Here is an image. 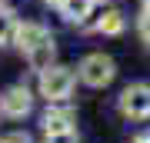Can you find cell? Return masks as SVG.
I'll use <instances>...</instances> for the list:
<instances>
[{
  "instance_id": "obj_1",
  "label": "cell",
  "mask_w": 150,
  "mask_h": 143,
  "mask_svg": "<svg viewBox=\"0 0 150 143\" xmlns=\"http://www.w3.org/2000/svg\"><path fill=\"white\" fill-rule=\"evenodd\" d=\"M74 83H77V77H74L70 67H47V70H40V93L47 97L50 103L67 100L70 90H74Z\"/></svg>"
},
{
  "instance_id": "obj_2",
  "label": "cell",
  "mask_w": 150,
  "mask_h": 143,
  "mask_svg": "<svg viewBox=\"0 0 150 143\" xmlns=\"http://www.w3.org/2000/svg\"><path fill=\"white\" fill-rule=\"evenodd\" d=\"M113 60L107 57V53H90V57H83L80 63V80L87 87H107L113 80Z\"/></svg>"
},
{
  "instance_id": "obj_3",
  "label": "cell",
  "mask_w": 150,
  "mask_h": 143,
  "mask_svg": "<svg viewBox=\"0 0 150 143\" xmlns=\"http://www.w3.org/2000/svg\"><path fill=\"white\" fill-rule=\"evenodd\" d=\"M120 110L134 120H144L150 117V87L147 83H134L120 93Z\"/></svg>"
},
{
  "instance_id": "obj_4",
  "label": "cell",
  "mask_w": 150,
  "mask_h": 143,
  "mask_svg": "<svg viewBox=\"0 0 150 143\" xmlns=\"http://www.w3.org/2000/svg\"><path fill=\"white\" fill-rule=\"evenodd\" d=\"M30 106H33V97H30V90H27L23 83L7 87L4 97H0V110H4L7 117H13V120L27 117V113H30Z\"/></svg>"
},
{
  "instance_id": "obj_5",
  "label": "cell",
  "mask_w": 150,
  "mask_h": 143,
  "mask_svg": "<svg viewBox=\"0 0 150 143\" xmlns=\"http://www.w3.org/2000/svg\"><path fill=\"white\" fill-rule=\"evenodd\" d=\"M47 37H50V30H47V27H40V23H23V27H17V30H13V40H17V47H20V50L37 47V43H43Z\"/></svg>"
},
{
  "instance_id": "obj_6",
  "label": "cell",
  "mask_w": 150,
  "mask_h": 143,
  "mask_svg": "<svg viewBox=\"0 0 150 143\" xmlns=\"http://www.w3.org/2000/svg\"><path fill=\"white\" fill-rule=\"evenodd\" d=\"M54 53H57L54 37H47L43 43H37V47H30V50H27V60H30V67H33V70H47L50 63H54Z\"/></svg>"
},
{
  "instance_id": "obj_7",
  "label": "cell",
  "mask_w": 150,
  "mask_h": 143,
  "mask_svg": "<svg viewBox=\"0 0 150 143\" xmlns=\"http://www.w3.org/2000/svg\"><path fill=\"white\" fill-rule=\"evenodd\" d=\"M67 130H74V113L70 110H47L43 133H67Z\"/></svg>"
},
{
  "instance_id": "obj_8",
  "label": "cell",
  "mask_w": 150,
  "mask_h": 143,
  "mask_svg": "<svg viewBox=\"0 0 150 143\" xmlns=\"http://www.w3.org/2000/svg\"><path fill=\"white\" fill-rule=\"evenodd\" d=\"M93 10V0H60V13L67 17L70 23H83Z\"/></svg>"
},
{
  "instance_id": "obj_9",
  "label": "cell",
  "mask_w": 150,
  "mask_h": 143,
  "mask_svg": "<svg viewBox=\"0 0 150 143\" xmlns=\"http://www.w3.org/2000/svg\"><path fill=\"white\" fill-rule=\"evenodd\" d=\"M97 30H100V33H110V37L123 33V13L120 10H107V13L100 17V23H97Z\"/></svg>"
},
{
  "instance_id": "obj_10",
  "label": "cell",
  "mask_w": 150,
  "mask_h": 143,
  "mask_svg": "<svg viewBox=\"0 0 150 143\" xmlns=\"http://www.w3.org/2000/svg\"><path fill=\"white\" fill-rule=\"evenodd\" d=\"M13 30H17V20L10 10H0V43H10L13 40Z\"/></svg>"
},
{
  "instance_id": "obj_11",
  "label": "cell",
  "mask_w": 150,
  "mask_h": 143,
  "mask_svg": "<svg viewBox=\"0 0 150 143\" xmlns=\"http://www.w3.org/2000/svg\"><path fill=\"white\" fill-rule=\"evenodd\" d=\"M47 143H77V133L67 130V133H47Z\"/></svg>"
},
{
  "instance_id": "obj_12",
  "label": "cell",
  "mask_w": 150,
  "mask_h": 143,
  "mask_svg": "<svg viewBox=\"0 0 150 143\" xmlns=\"http://www.w3.org/2000/svg\"><path fill=\"white\" fill-rule=\"evenodd\" d=\"M137 30H140V37H144L147 43H150V10L140 17V23H137Z\"/></svg>"
},
{
  "instance_id": "obj_13",
  "label": "cell",
  "mask_w": 150,
  "mask_h": 143,
  "mask_svg": "<svg viewBox=\"0 0 150 143\" xmlns=\"http://www.w3.org/2000/svg\"><path fill=\"white\" fill-rule=\"evenodd\" d=\"M0 143H30V137H27V133H20V130H17V133H10V137H4Z\"/></svg>"
},
{
  "instance_id": "obj_14",
  "label": "cell",
  "mask_w": 150,
  "mask_h": 143,
  "mask_svg": "<svg viewBox=\"0 0 150 143\" xmlns=\"http://www.w3.org/2000/svg\"><path fill=\"white\" fill-rule=\"evenodd\" d=\"M134 143H150V137H137V140H134Z\"/></svg>"
},
{
  "instance_id": "obj_15",
  "label": "cell",
  "mask_w": 150,
  "mask_h": 143,
  "mask_svg": "<svg viewBox=\"0 0 150 143\" xmlns=\"http://www.w3.org/2000/svg\"><path fill=\"white\" fill-rule=\"evenodd\" d=\"M144 7H147V10H150V0H144Z\"/></svg>"
},
{
  "instance_id": "obj_16",
  "label": "cell",
  "mask_w": 150,
  "mask_h": 143,
  "mask_svg": "<svg viewBox=\"0 0 150 143\" xmlns=\"http://www.w3.org/2000/svg\"><path fill=\"white\" fill-rule=\"evenodd\" d=\"M47 4H60V0H47Z\"/></svg>"
}]
</instances>
